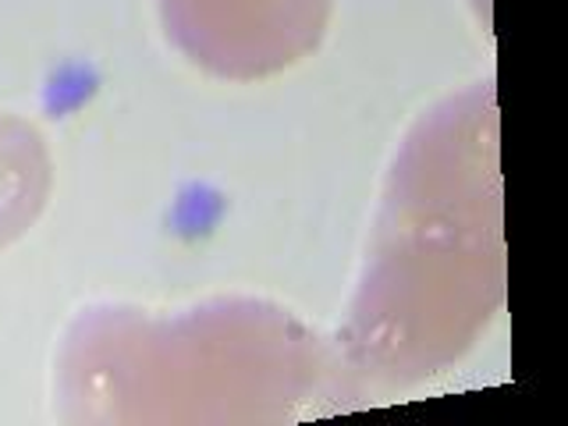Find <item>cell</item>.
<instances>
[{
	"label": "cell",
	"instance_id": "cell-1",
	"mask_svg": "<svg viewBox=\"0 0 568 426\" xmlns=\"http://www.w3.org/2000/svg\"><path fill=\"white\" fill-rule=\"evenodd\" d=\"M43 150L32 132L0 121V242L22 231L43 200Z\"/></svg>",
	"mask_w": 568,
	"mask_h": 426
}]
</instances>
